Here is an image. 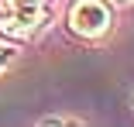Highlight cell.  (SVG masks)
<instances>
[{
	"label": "cell",
	"mask_w": 134,
	"mask_h": 127,
	"mask_svg": "<svg viewBox=\"0 0 134 127\" xmlns=\"http://www.w3.org/2000/svg\"><path fill=\"white\" fill-rule=\"evenodd\" d=\"M45 21V0H0V31L10 38H31Z\"/></svg>",
	"instance_id": "6da1fadb"
},
{
	"label": "cell",
	"mask_w": 134,
	"mask_h": 127,
	"mask_svg": "<svg viewBox=\"0 0 134 127\" xmlns=\"http://www.w3.org/2000/svg\"><path fill=\"white\" fill-rule=\"evenodd\" d=\"M114 14L107 7V0H76L69 7V28L83 38H100L110 31Z\"/></svg>",
	"instance_id": "7a4b0ae2"
},
{
	"label": "cell",
	"mask_w": 134,
	"mask_h": 127,
	"mask_svg": "<svg viewBox=\"0 0 134 127\" xmlns=\"http://www.w3.org/2000/svg\"><path fill=\"white\" fill-rule=\"evenodd\" d=\"M14 59V52H10V45H4V41H0V72H4L7 69V62Z\"/></svg>",
	"instance_id": "3957f363"
},
{
	"label": "cell",
	"mask_w": 134,
	"mask_h": 127,
	"mask_svg": "<svg viewBox=\"0 0 134 127\" xmlns=\"http://www.w3.org/2000/svg\"><path fill=\"white\" fill-rule=\"evenodd\" d=\"M124 4H131V0H124Z\"/></svg>",
	"instance_id": "277c9868"
}]
</instances>
